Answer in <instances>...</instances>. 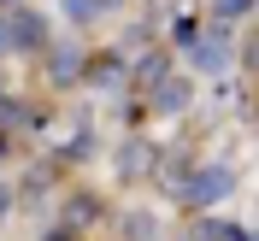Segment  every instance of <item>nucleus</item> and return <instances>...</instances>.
Returning a JSON list of instances; mask_svg holds the SVG:
<instances>
[{"mask_svg": "<svg viewBox=\"0 0 259 241\" xmlns=\"http://www.w3.org/2000/svg\"><path fill=\"white\" fill-rule=\"evenodd\" d=\"M253 6H259V0H212V12L224 18V24H236V18H247Z\"/></svg>", "mask_w": 259, "mask_h": 241, "instance_id": "nucleus-9", "label": "nucleus"}, {"mask_svg": "<svg viewBox=\"0 0 259 241\" xmlns=\"http://www.w3.org/2000/svg\"><path fill=\"white\" fill-rule=\"evenodd\" d=\"M0 153H6V135H0Z\"/></svg>", "mask_w": 259, "mask_h": 241, "instance_id": "nucleus-17", "label": "nucleus"}, {"mask_svg": "<svg viewBox=\"0 0 259 241\" xmlns=\"http://www.w3.org/2000/svg\"><path fill=\"white\" fill-rule=\"evenodd\" d=\"M82 77L95 82V88H118V82H124V59H118V53H95V59L82 65Z\"/></svg>", "mask_w": 259, "mask_h": 241, "instance_id": "nucleus-6", "label": "nucleus"}, {"mask_svg": "<svg viewBox=\"0 0 259 241\" xmlns=\"http://www.w3.org/2000/svg\"><path fill=\"white\" fill-rule=\"evenodd\" d=\"M24 118H30V112H24V100H18V94H0V124L12 129V124H24Z\"/></svg>", "mask_w": 259, "mask_h": 241, "instance_id": "nucleus-11", "label": "nucleus"}, {"mask_svg": "<svg viewBox=\"0 0 259 241\" xmlns=\"http://www.w3.org/2000/svg\"><path fill=\"white\" fill-rule=\"evenodd\" d=\"M41 241H77V235H71V229H53V235L41 229Z\"/></svg>", "mask_w": 259, "mask_h": 241, "instance_id": "nucleus-14", "label": "nucleus"}, {"mask_svg": "<svg viewBox=\"0 0 259 241\" xmlns=\"http://www.w3.org/2000/svg\"><path fill=\"white\" fill-rule=\"evenodd\" d=\"M112 6H124V0H112Z\"/></svg>", "mask_w": 259, "mask_h": 241, "instance_id": "nucleus-18", "label": "nucleus"}, {"mask_svg": "<svg viewBox=\"0 0 259 241\" xmlns=\"http://www.w3.org/2000/svg\"><path fill=\"white\" fill-rule=\"evenodd\" d=\"M230 59H236V47H230L224 30H212V35H200V41H189V71H200V77H224Z\"/></svg>", "mask_w": 259, "mask_h": 241, "instance_id": "nucleus-3", "label": "nucleus"}, {"mask_svg": "<svg viewBox=\"0 0 259 241\" xmlns=\"http://www.w3.org/2000/svg\"><path fill=\"white\" fill-rule=\"evenodd\" d=\"M59 12L82 30V24H95V18H106V12H112V0H59Z\"/></svg>", "mask_w": 259, "mask_h": 241, "instance_id": "nucleus-7", "label": "nucleus"}, {"mask_svg": "<svg viewBox=\"0 0 259 241\" xmlns=\"http://www.w3.org/2000/svg\"><path fill=\"white\" fill-rule=\"evenodd\" d=\"M6 35H12V53H48V41H53V30H48V12L12 6V12H6Z\"/></svg>", "mask_w": 259, "mask_h": 241, "instance_id": "nucleus-2", "label": "nucleus"}, {"mask_svg": "<svg viewBox=\"0 0 259 241\" xmlns=\"http://www.w3.org/2000/svg\"><path fill=\"white\" fill-rule=\"evenodd\" d=\"M147 165H153V141H136V135H130L124 159H118V177H136V171H147Z\"/></svg>", "mask_w": 259, "mask_h": 241, "instance_id": "nucleus-8", "label": "nucleus"}, {"mask_svg": "<svg viewBox=\"0 0 259 241\" xmlns=\"http://www.w3.org/2000/svg\"><path fill=\"white\" fill-rule=\"evenodd\" d=\"M0 53H12V35H6V12H0Z\"/></svg>", "mask_w": 259, "mask_h": 241, "instance_id": "nucleus-13", "label": "nucleus"}, {"mask_svg": "<svg viewBox=\"0 0 259 241\" xmlns=\"http://www.w3.org/2000/svg\"><path fill=\"white\" fill-rule=\"evenodd\" d=\"M247 65H253V71H259V35H253V41H247Z\"/></svg>", "mask_w": 259, "mask_h": 241, "instance_id": "nucleus-15", "label": "nucleus"}, {"mask_svg": "<svg viewBox=\"0 0 259 241\" xmlns=\"http://www.w3.org/2000/svg\"><path fill=\"white\" fill-rule=\"evenodd\" d=\"M230 188H236V171H230V165H194L189 177L177 182V200L189 212H206V206H218V200H230Z\"/></svg>", "mask_w": 259, "mask_h": 241, "instance_id": "nucleus-1", "label": "nucleus"}, {"mask_svg": "<svg viewBox=\"0 0 259 241\" xmlns=\"http://www.w3.org/2000/svg\"><path fill=\"white\" fill-rule=\"evenodd\" d=\"M253 241H259V229H253Z\"/></svg>", "mask_w": 259, "mask_h": 241, "instance_id": "nucleus-19", "label": "nucleus"}, {"mask_svg": "<svg viewBox=\"0 0 259 241\" xmlns=\"http://www.w3.org/2000/svg\"><path fill=\"white\" fill-rule=\"evenodd\" d=\"M0 6H6V12H12V6H18V0H0Z\"/></svg>", "mask_w": 259, "mask_h": 241, "instance_id": "nucleus-16", "label": "nucleus"}, {"mask_svg": "<svg viewBox=\"0 0 259 241\" xmlns=\"http://www.w3.org/2000/svg\"><path fill=\"white\" fill-rule=\"evenodd\" d=\"M77 77H82V53H77V47H53V41H48V82L71 88Z\"/></svg>", "mask_w": 259, "mask_h": 241, "instance_id": "nucleus-5", "label": "nucleus"}, {"mask_svg": "<svg viewBox=\"0 0 259 241\" xmlns=\"http://www.w3.org/2000/svg\"><path fill=\"white\" fill-rule=\"evenodd\" d=\"M147 100H153V112H189L194 106V82L183 77V71H171V77H159L147 88Z\"/></svg>", "mask_w": 259, "mask_h": 241, "instance_id": "nucleus-4", "label": "nucleus"}, {"mask_svg": "<svg viewBox=\"0 0 259 241\" xmlns=\"http://www.w3.org/2000/svg\"><path fill=\"white\" fill-rule=\"evenodd\" d=\"M12 200H18V188H12V182H6V177H0V218L12 212Z\"/></svg>", "mask_w": 259, "mask_h": 241, "instance_id": "nucleus-12", "label": "nucleus"}, {"mask_svg": "<svg viewBox=\"0 0 259 241\" xmlns=\"http://www.w3.org/2000/svg\"><path fill=\"white\" fill-rule=\"evenodd\" d=\"M71 200H77V206L65 212L71 224H89V212H95V218H100V200H95V194H71Z\"/></svg>", "mask_w": 259, "mask_h": 241, "instance_id": "nucleus-10", "label": "nucleus"}]
</instances>
